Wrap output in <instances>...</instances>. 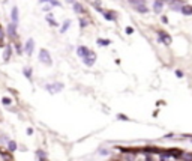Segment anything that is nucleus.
<instances>
[{"label": "nucleus", "instance_id": "obj_1", "mask_svg": "<svg viewBox=\"0 0 192 161\" xmlns=\"http://www.w3.org/2000/svg\"><path fill=\"white\" fill-rule=\"evenodd\" d=\"M128 2L138 11V12H141V14H146L149 9H147V6H146V0H128Z\"/></svg>", "mask_w": 192, "mask_h": 161}, {"label": "nucleus", "instance_id": "obj_2", "mask_svg": "<svg viewBox=\"0 0 192 161\" xmlns=\"http://www.w3.org/2000/svg\"><path fill=\"white\" fill-rule=\"evenodd\" d=\"M39 60H41L42 63L48 65V66L53 63V59H51V56H50L48 50H45V48H42V50L39 51Z\"/></svg>", "mask_w": 192, "mask_h": 161}, {"label": "nucleus", "instance_id": "obj_3", "mask_svg": "<svg viewBox=\"0 0 192 161\" xmlns=\"http://www.w3.org/2000/svg\"><path fill=\"white\" fill-rule=\"evenodd\" d=\"M45 89L50 92V93H57L63 89V83H51V84H47Z\"/></svg>", "mask_w": 192, "mask_h": 161}, {"label": "nucleus", "instance_id": "obj_4", "mask_svg": "<svg viewBox=\"0 0 192 161\" xmlns=\"http://www.w3.org/2000/svg\"><path fill=\"white\" fill-rule=\"evenodd\" d=\"M77 54H78L80 57H83V59H84V57H87V56L90 54V50H89L86 45H80V47L77 48Z\"/></svg>", "mask_w": 192, "mask_h": 161}, {"label": "nucleus", "instance_id": "obj_5", "mask_svg": "<svg viewBox=\"0 0 192 161\" xmlns=\"http://www.w3.org/2000/svg\"><path fill=\"white\" fill-rule=\"evenodd\" d=\"M159 41H162L165 45H170V44L173 42L171 36H170L168 33H165V32H159Z\"/></svg>", "mask_w": 192, "mask_h": 161}, {"label": "nucleus", "instance_id": "obj_6", "mask_svg": "<svg viewBox=\"0 0 192 161\" xmlns=\"http://www.w3.org/2000/svg\"><path fill=\"white\" fill-rule=\"evenodd\" d=\"M95 60H96V54H95L93 51H90V54H89L87 57H84V63H86L87 66H92V65L95 63Z\"/></svg>", "mask_w": 192, "mask_h": 161}, {"label": "nucleus", "instance_id": "obj_7", "mask_svg": "<svg viewBox=\"0 0 192 161\" xmlns=\"http://www.w3.org/2000/svg\"><path fill=\"white\" fill-rule=\"evenodd\" d=\"M33 48H35V41L30 38V39L26 42V47H24V50H26V53H27V54H32V53H33Z\"/></svg>", "mask_w": 192, "mask_h": 161}, {"label": "nucleus", "instance_id": "obj_8", "mask_svg": "<svg viewBox=\"0 0 192 161\" xmlns=\"http://www.w3.org/2000/svg\"><path fill=\"white\" fill-rule=\"evenodd\" d=\"M11 53H12V47H11V45H6V48H5V51H3V60H5V62H8V60L11 59Z\"/></svg>", "mask_w": 192, "mask_h": 161}, {"label": "nucleus", "instance_id": "obj_9", "mask_svg": "<svg viewBox=\"0 0 192 161\" xmlns=\"http://www.w3.org/2000/svg\"><path fill=\"white\" fill-rule=\"evenodd\" d=\"M162 8H164V2H162V0H158V2H155L153 9H155L156 14H161V12H162Z\"/></svg>", "mask_w": 192, "mask_h": 161}, {"label": "nucleus", "instance_id": "obj_10", "mask_svg": "<svg viewBox=\"0 0 192 161\" xmlns=\"http://www.w3.org/2000/svg\"><path fill=\"white\" fill-rule=\"evenodd\" d=\"M11 18H12V23H14V24H17V23H18V8H17V6H14V8H12Z\"/></svg>", "mask_w": 192, "mask_h": 161}, {"label": "nucleus", "instance_id": "obj_11", "mask_svg": "<svg viewBox=\"0 0 192 161\" xmlns=\"http://www.w3.org/2000/svg\"><path fill=\"white\" fill-rule=\"evenodd\" d=\"M15 27H17V26H15L14 23H11V24L8 26V33H9V35H11V38H14V39L17 38V32H15Z\"/></svg>", "mask_w": 192, "mask_h": 161}, {"label": "nucleus", "instance_id": "obj_12", "mask_svg": "<svg viewBox=\"0 0 192 161\" xmlns=\"http://www.w3.org/2000/svg\"><path fill=\"white\" fill-rule=\"evenodd\" d=\"M180 11L185 14V15H192V5H183L180 8Z\"/></svg>", "mask_w": 192, "mask_h": 161}, {"label": "nucleus", "instance_id": "obj_13", "mask_svg": "<svg viewBox=\"0 0 192 161\" xmlns=\"http://www.w3.org/2000/svg\"><path fill=\"white\" fill-rule=\"evenodd\" d=\"M104 14V17L107 18V20H110V21H114L116 20V12H113V11H107V12H102Z\"/></svg>", "mask_w": 192, "mask_h": 161}, {"label": "nucleus", "instance_id": "obj_14", "mask_svg": "<svg viewBox=\"0 0 192 161\" xmlns=\"http://www.w3.org/2000/svg\"><path fill=\"white\" fill-rule=\"evenodd\" d=\"M74 11L75 12H80V14H84V8L80 3H74Z\"/></svg>", "mask_w": 192, "mask_h": 161}, {"label": "nucleus", "instance_id": "obj_15", "mask_svg": "<svg viewBox=\"0 0 192 161\" xmlns=\"http://www.w3.org/2000/svg\"><path fill=\"white\" fill-rule=\"evenodd\" d=\"M8 149H9V150H12V152H14V150H15V149H17V143H15V141H12V140H11V141H9V143H8Z\"/></svg>", "mask_w": 192, "mask_h": 161}, {"label": "nucleus", "instance_id": "obj_16", "mask_svg": "<svg viewBox=\"0 0 192 161\" xmlns=\"http://www.w3.org/2000/svg\"><path fill=\"white\" fill-rule=\"evenodd\" d=\"M182 158H183L185 161H192V152H188V153H183V155H182Z\"/></svg>", "mask_w": 192, "mask_h": 161}, {"label": "nucleus", "instance_id": "obj_17", "mask_svg": "<svg viewBox=\"0 0 192 161\" xmlns=\"http://www.w3.org/2000/svg\"><path fill=\"white\" fill-rule=\"evenodd\" d=\"M69 24H71V21H69V20H66V21L63 23V27H62V32H65V30H68V29H69Z\"/></svg>", "mask_w": 192, "mask_h": 161}, {"label": "nucleus", "instance_id": "obj_18", "mask_svg": "<svg viewBox=\"0 0 192 161\" xmlns=\"http://www.w3.org/2000/svg\"><path fill=\"white\" fill-rule=\"evenodd\" d=\"M24 75H26L27 78H32V69L26 68V69H24Z\"/></svg>", "mask_w": 192, "mask_h": 161}, {"label": "nucleus", "instance_id": "obj_19", "mask_svg": "<svg viewBox=\"0 0 192 161\" xmlns=\"http://www.w3.org/2000/svg\"><path fill=\"white\" fill-rule=\"evenodd\" d=\"M171 8H173L174 11H179L182 6H180V3H171Z\"/></svg>", "mask_w": 192, "mask_h": 161}, {"label": "nucleus", "instance_id": "obj_20", "mask_svg": "<svg viewBox=\"0 0 192 161\" xmlns=\"http://www.w3.org/2000/svg\"><path fill=\"white\" fill-rule=\"evenodd\" d=\"M3 38H5V33H3V30L0 29V45H2V41H3Z\"/></svg>", "mask_w": 192, "mask_h": 161}, {"label": "nucleus", "instance_id": "obj_21", "mask_svg": "<svg viewBox=\"0 0 192 161\" xmlns=\"http://www.w3.org/2000/svg\"><path fill=\"white\" fill-rule=\"evenodd\" d=\"M98 44H99V45H108V41H102V39H99V41H98Z\"/></svg>", "mask_w": 192, "mask_h": 161}, {"label": "nucleus", "instance_id": "obj_22", "mask_svg": "<svg viewBox=\"0 0 192 161\" xmlns=\"http://www.w3.org/2000/svg\"><path fill=\"white\" fill-rule=\"evenodd\" d=\"M51 5L53 6H60V2H57V0H51Z\"/></svg>", "mask_w": 192, "mask_h": 161}, {"label": "nucleus", "instance_id": "obj_23", "mask_svg": "<svg viewBox=\"0 0 192 161\" xmlns=\"http://www.w3.org/2000/svg\"><path fill=\"white\" fill-rule=\"evenodd\" d=\"M87 24H89V21H87V20H81V27H86Z\"/></svg>", "mask_w": 192, "mask_h": 161}, {"label": "nucleus", "instance_id": "obj_24", "mask_svg": "<svg viewBox=\"0 0 192 161\" xmlns=\"http://www.w3.org/2000/svg\"><path fill=\"white\" fill-rule=\"evenodd\" d=\"M161 161H173V159H171V156H162Z\"/></svg>", "mask_w": 192, "mask_h": 161}, {"label": "nucleus", "instance_id": "obj_25", "mask_svg": "<svg viewBox=\"0 0 192 161\" xmlns=\"http://www.w3.org/2000/svg\"><path fill=\"white\" fill-rule=\"evenodd\" d=\"M176 74H177V77H183V72L179 69V71H176Z\"/></svg>", "mask_w": 192, "mask_h": 161}, {"label": "nucleus", "instance_id": "obj_26", "mask_svg": "<svg viewBox=\"0 0 192 161\" xmlns=\"http://www.w3.org/2000/svg\"><path fill=\"white\" fill-rule=\"evenodd\" d=\"M3 104H11V99H8V98H3Z\"/></svg>", "mask_w": 192, "mask_h": 161}, {"label": "nucleus", "instance_id": "obj_27", "mask_svg": "<svg viewBox=\"0 0 192 161\" xmlns=\"http://www.w3.org/2000/svg\"><path fill=\"white\" fill-rule=\"evenodd\" d=\"M66 3H75V0H66Z\"/></svg>", "mask_w": 192, "mask_h": 161}]
</instances>
